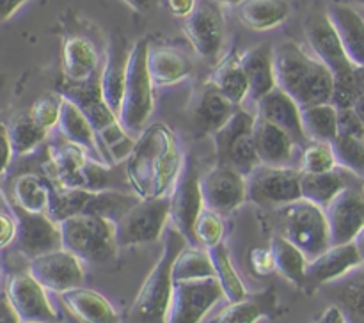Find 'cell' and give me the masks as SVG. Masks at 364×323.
<instances>
[{
    "instance_id": "cell-34",
    "label": "cell",
    "mask_w": 364,
    "mask_h": 323,
    "mask_svg": "<svg viewBox=\"0 0 364 323\" xmlns=\"http://www.w3.org/2000/svg\"><path fill=\"white\" fill-rule=\"evenodd\" d=\"M290 11L287 0H244L237 6V16L251 31L265 32L284 23Z\"/></svg>"
},
{
    "instance_id": "cell-32",
    "label": "cell",
    "mask_w": 364,
    "mask_h": 323,
    "mask_svg": "<svg viewBox=\"0 0 364 323\" xmlns=\"http://www.w3.org/2000/svg\"><path fill=\"white\" fill-rule=\"evenodd\" d=\"M98 67V52L87 38L71 35L63 46V71L68 82H89Z\"/></svg>"
},
{
    "instance_id": "cell-20",
    "label": "cell",
    "mask_w": 364,
    "mask_h": 323,
    "mask_svg": "<svg viewBox=\"0 0 364 323\" xmlns=\"http://www.w3.org/2000/svg\"><path fill=\"white\" fill-rule=\"evenodd\" d=\"M361 265V256H359L354 241L341 245H331L322 254H318L316 258L308 261L302 290L308 295L316 293L322 286L341 279V277L354 272Z\"/></svg>"
},
{
    "instance_id": "cell-64",
    "label": "cell",
    "mask_w": 364,
    "mask_h": 323,
    "mask_svg": "<svg viewBox=\"0 0 364 323\" xmlns=\"http://www.w3.org/2000/svg\"><path fill=\"white\" fill-rule=\"evenodd\" d=\"M363 190H364V185H363Z\"/></svg>"
},
{
    "instance_id": "cell-26",
    "label": "cell",
    "mask_w": 364,
    "mask_h": 323,
    "mask_svg": "<svg viewBox=\"0 0 364 323\" xmlns=\"http://www.w3.org/2000/svg\"><path fill=\"white\" fill-rule=\"evenodd\" d=\"M323 297L343 312L348 323H364V268L320 288Z\"/></svg>"
},
{
    "instance_id": "cell-40",
    "label": "cell",
    "mask_w": 364,
    "mask_h": 323,
    "mask_svg": "<svg viewBox=\"0 0 364 323\" xmlns=\"http://www.w3.org/2000/svg\"><path fill=\"white\" fill-rule=\"evenodd\" d=\"M208 277H215V268L208 248L199 245H185L173 263L174 283L208 279Z\"/></svg>"
},
{
    "instance_id": "cell-21",
    "label": "cell",
    "mask_w": 364,
    "mask_h": 323,
    "mask_svg": "<svg viewBox=\"0 0 364 323\" xmlns=\"http://www.w3.org/2000/svg\"><path fill=\"white\" fill-rule=\"evenodd\" d=\"M323 209L329 224L331 245L350 243L364 227V190L348 185Z\"/></svg>"
},
{
    "instance_id": "cell-56",
    "label": "cell",
    "mask_w": 364,
    "mask_h": 323,
    "mask_svg": "<svg viewBox=\"0 0 364 323\" xmlns=\"http://www.w3.org/2000/svg\"><path fill=\"white\" fill-rule=\"evenodd\" d=\"M123 2H127L132 9L139 11V13H146V11L151 9L159 0H123Z\"/></svg>"
},
{
    "instance_id": "cell-23",
    "label": "cell",
    "mask_w": 364,
    "mask_h": 323,
    "mask_svg": "<svg viewBox=\"0 0 364 323\" xmlns=\"http://www.w3.org/2000/svg\"><path fill=\"white\" fill-rule=\"evenodd\" d=\"M256 109H258L256 116L263 117V119L270 121L276 126L283 128L287 133L291 135L295 144H308V138H306L304 130H302L301 106L283 89H272L269 94H265L262 99L256 102Z\"/></svg>"
},
{
    "instance_id": "cell-49",
    "label": "cell",
    "mask_w": 364,
    "mask_h": 323,
    "mask_svg": "<svg viewBox=\"0 0 364 323\" xmlns=\"http://www.w3.org/2000/svg\"><path fill=\"white\" fill-rule=\"evenodd\" d=\"M249 263H251L252 272L258 275H270L276 272V261L270 247H256L249 252Z\"/></svg>"
},
{
    "instance_id": "cell-51",
    "label": "cell",
    "mask_w": 364,
    "mask_h": 323,
    "mask_svg": "<svg viewBox=\"0 0 364 323\" xmlns=\"http://www.w3.org/2000/svg\"><path fill=\"white\" fill-rule=\"evenodd\" d=\"M13 155L14 153H13V148H11L9 138H7V133L0 130V174H4L7 170Z\"/></svg>"
},
{
    "instance_id": "cell-9",
    "label": "cell",
    "mask_w": 364,
    "mask_h": 323,
    "mask_svg": "<svg viewBox=\"0 0 364 323\" xmlns=\"http://www.w3.org/2000/svg\"><path fill=\"white\" fill-rule=\"evenodd\" d=\"M255 121L256 117L238 106L233 116L220 130L212 135L215 142L217 162L231 165L245 177L258 165H262L255 148Z\"/></svg>"
},
{
    "instance_id": "cell-4",
    "label": "cell",
    "mask_w": 364,
    "mask_h": 323,
    "mask_svg": "<svg viewBox=\"0 0 364 323\" xmlns=\"http://www.w3.org/2000/svg\"><path fill=\"white\" fill-rule=\"evenodd\" d=\"M148 39L134 43L128 57L127 84L119 110V123L128 135L139 137L155 109V84L148 71Z\"/></svg>"
},
{
    "instance_id": "cell-36",
    "label": "cell",
    "mask_w": 364,
    "mask_h": 323,
    "mask_svg": "<svg viewBox=\"0 0 364 323\" xmlns=\"http://www.w3.org/2000/svg\"><path fill=\"white\" fill-rule=\"evenodd\" d=\"M348 176H354L348 170L336 167L327 173H301L302 199L326 208L345 187H348Z\"/></svg>"
},
{
    "instance_id": "cell-61",
    "label": "cell",
    "mask_w": 364,
    "mask_h": 323,
    "mask_svg": "<svg viewBox=\"0 0 364 323\" xmlns=\"http://www.w3.org/2000/svg\"><path fill=\"white\" fill-rule=\"evenodd\" d=\"M2 209H4L2 208V197H0V212H2Z\"/></svg>"
},
{
    "instance_id": "cell-25",
    "label": "cell",
    "mask_w": 364,
    "mask_h": 323,
    "mask_svg": "<svg viewBox=\"0 0 364 323\" xmlns=\"http://www.w3.org/2000/svg\"><path fill=\"white\" fill-rule=\"evenodd\" d=\"M252 137H255L256 153L263 165L288 167L287 163L291 160L294 149L297 146L290 133L270 121L256 116Z\"/></svg>"
},
{
    "instance_id": "cell-13",
    "label": "cell",
    "mask_w": 364,
    "mask_h": 323,
    "mask_svg": "<svg viewBox=\"0 0 364 323\" xmlns=\"http://www.w3.org/2000/svg\"><path fill=\"white\" fill-rule=\"evenodd\" d=\"M59 92L84 112V116L91 123L92 130L98 135L100 144H105V142H110L123 135L124 128L121 126L119 117L105 103L102 89H100V82L96 78L89 82H80V84L66 80L60 85Z\"/></svg>"
},
{
    "instance_id": "cell-53",
    "label": "cell",
    "mask_w": 364,
    "mask_h": 323,
    "mask_svg": "<svg viewBox=\"0 0 364 323\" xmlns=\"http://www.w3.org/2000/svg\"><path fill=\"white\" fill-rule=\"evenodd\" d=\"M0 323H21L6 293L0 295Z\"/></svg>"
},
{
    "instance_id": "cell-42",
    "label": "cell",
    "mask_w": 364,
    "mask_h": 323,
    "mask_svg": "<svg viewBox=\"0 0 364 323\" xmlns=\"http://www.w3.org/2000/svg\"><path fill=\"white\" fill-rule=\"evenodd\" d=\"M6 133L14 155H27L45 141L48 130L36 123L31 112H21L9 121Z\"/></svg>"
},
{
    "instance_id": "cell-63",
    "label": "cell",
    "mask_w": 364,
    "mask_h": 323,
    "mask_svg": "<svg viewBox=\"0 0 364 323\" xmlns=\"http://www.w3.org/2000/svg\"><path fill=\"white\" fill-rule=\"evenodd\" d=\"M358 2H359V4H361V6H364V0H358Z\"/></svg>"
},
{
    "instance_id": "cell-7",
    "label": "cell",
    "mask_w": 364,
    "mask_h": 323,
    "mask_svg": "<svg viewBox=\"0 0 364 323\" xmlns=\"http://www.w3.org/2000/svg\"><path fill=\"white\" fill-rule=\"evenodd\" d=\"M48 173L55 187L92 192L109 190L112 176L107 163L91 158L85 149L66 138L50 148Z\"/></svg>"
},
{
    "instance_id": "cell-29",
    "label": "cell",
    "mask_w": 364,
    "mask_h": 323,
    "mask_svg": "<svg viewBox=\"0 0 364 323\" xmlns=\"http://www.w3.org/2000/svg\"><path fill=\"white\" fill-rule=\"evenodd\" d=\"M68 311L82 323H121L119 314L109 300L89 288H73L60 293Z\"/></svg>"
},
{
    "instance_id": "cell-33",
    "label": "cell",
    "mask_w": 364,
    "mask_h": 323,
    "mask_svg": "<svg viewBox=\"0 0 364 323\" xmlns=\"http://www.w3.org/2000/svg\"><path fill=\"white\" fill-rule=\"evenodd\" d=\"M148 71L155 87H167L185 80L191 75L192 64L178 50L167 46H149Z\"/></svg>"
},
{
    "instance_id": "cell-8",
    "label": "cell",
    "mask_w": 364,
    "mask_h": 323,
    "mask_svg": "<svg viewBox=\"0 0 364 323\" xmlns=\"http://www.w3.org/2000/svg\"><path fill=\"white\" fill-rule=\"evenodd\" d=\"M277 217L281 234L301 248L308 259L316 258L331 247L329 224L322 206L299 199L277 208Z\"/></svg>"
},
{
    "instance_id": "cell-62",
    "label": "cell",
    "mask_w": 364,
    "mask_h": 323,
    "mask_svg": "<svg viewBox=\"0 0 364 323\" xmlns=\"http://www.w3.org/2000/svg\"><path fill=\"white\" fill-rule=\"evenodd\" d=\"M21 323H43V322H21Z\"/></svg>"
},
{
    "instance_id": "cell-18",
    "label": "cell",
    "mask_w": 364,
    "mask_h": 323,
    "mask_svg": "<svg viewBox=\"0 0 364 323\" xmlns=\"http://www.w3.org/2000/svg\"><path fill=\"white\" fill-rule=\"evenodd\" d=\"M201 194L206 208L220 213H231L247 201V177L226 163L201 174Z\"/></svg>"
},
{
    "instance_id": "cell-2",
    "label": "cell",
    "mask_w": 364,
    "mask_h": 323,
    "mask_svg": "<svg viewBox=\"0 0 364 323\" xmlns=\"http://www.w3.org/2000/svg\"><path fill=\"white\" fill-rule=\"evenodd\" d=\"M276 84L299 103L301 109L333 98L334 77L329 67L304 52L295 41H283L274 48Z\"/></svg>"
},
{
    "instance_id": "cell-14",
    "label": "cell",
    "mask_w": 364,
    "mask_h": 323,
    "mask_svg": "<svg viewBox=\"0 0 364 323\" xmlns=\"http://www.w3.org/2000/svg\"><path fill=\"white\" fill-rule=\"evenodd\" d=\"M183 32L199 57L215 60L226 39V20L217 0H196V7L183 18Z\"/></svg>"
},
{
    "instance_id": "cell-12",
    "label": "cell",
    "mask_w": 364,
    "mask_h": 323,
    "mask_svg": "<svg viewBox=\"0 0 364 323\" xmlns=\"http://www.w3.org/2000/svg\"><path fill=\"white\" fill-rule=\"evenodd\" d=\"M247 199L263 208H281L302 199L301 170L258 165L247 176Z\"/></svg>"
},
{
    "instance_id": "cell-28",
    "label": "cell",
    "mask_w": 364,
    "mask_h": 323,
    "mask_svg": "<svg viewBox=\"0 0 364 323\" xmlns=\"http://www.w3.org/2000/svg\"><path fill=\"white\" fill-rule=\"evenodd\" d=\"M240 64L249 80V96L252 102H258L269 94L276 84V70H274V46L262 43L240 55Z\"/></svg>"
},
{
    "instance_id": "cell-1",
    "label": "cell",
    "mask_w": 364,
    "mask_h": 323,
    "mask_svg": "<svg viewBox=\"0 0 364 323\" xmlns=\"http://www.w3.org/2000/svg\"><path fill=\"white\" fill-rule=\"evenodd\" d=\"M185 155L176 135L162 123L149 124L141 131L127 156L128 185L141 199L169 195L183 169Z\"/></svg>"
},
{
    "instance_id": "cell-41",
    "label": "cell",
    "mask_w": 364,
    "mask_h": 323,
    "mask_svg": "<svg viewBox=\"0 0 364 323\" xmlns=\"http://www.w3.org/2000/svg\"><path fill=\"white\" fill-rule=\"evenodd\" d=\"M50 185L36 174H21L13 181V204L31 213H46Z\"/></svg>"
},
{
    "instance_id": "cell-11",
    "label": "cell",
    "mask_w": 364,
    "mask_h": 323,
    "mask_svg": "<svg viewBox=\"0 0 364 323\" xmlns=\"http://www.w3.org/2000/svg\"><path fill=\"white\" fill-rule=\"evenodd\" d=\"M169 222L191 245H198L194 234L196 220L205 208L201 194V174L196 160L191 155L185 156L183 169L169 194Z\"/></svg>"
},
{
    "instance_id": "cell-37",
    "label": "cell",
    "mask_w": 364,
    "mask_h": 323,
    "mask_svg": "<svg viewBox=\"0 0 364 323\" xmlns=\"http://www.w3.org/2000/svg\"><path fill=\"white\" fill-rule=\"evenodd\" d=\"M208 82H212L220 94L226 96L237 106H240L245 96L249 94L247 75L240 64V55L237 53H230L226 59L220 60Z\"/></svg>"
},
{
    "instance_id": "cell-27",
    "label": "cell",
    "mask_w": 364,
    "mask_h": 323,
    "mask_svg": "<svg viewBox=\"0 0 364 323\" xmlns=\"http://www.w3.org/2000/svg\"><path fill=\"white\" fill-rule=\"evenodd\" d=\"M331 23L336 28L345 53L355 67L364 66V18L347 4L327 7Z\"/></svg>"
},
{
    "instance_id": "cell-60",
    "label": "cell",
    "mask_w": 364,
    "mask_h": 323,
    "mask_svg": "<svg viewBox=\"0 0 364 323\" xmlns=\"http://www.w3.org/2000/svg\"><path fill=\"white\" fill-rule=\"evenodd\" d=\"M217 2H219L220 6H233V7H237L238 4L244 2V0H217Z\"/></svg>"
},
{
    "instance_id": "cell-50",
    "label": "cell",
    "mask_w": 364,
    "mask_h": 323,
    "mask_svg": "<svg viewBox=\"0 0 364 323\" xmlns=\"http://www.w3.org/2000/svg\"><path fill=\"white\" fill-rule=\"evenodd\" d=\"M16 238V219L14 215L6 209L0 212V248L11 245Z\"/></svg>"
},
{
    "instance_id": "cell-31",
    "label": "cell",
    "mask_w": 364,
    "mask_h": 323,
    "mask_svg": "<svg viewBox=\"0 0 364 323\" xmlns=\"http://www.w3.org/2000/svg\"><path fill=\"white\" fill-rule=\"evenodd\" d=\"M57 130H59L60 137L66 138L68 142H73V144L80 146L82 149H85L91 158L105 163L103 151L102 148H100L98 135H96V131L92 130L91 123H89L87 117L84 116V112H82L73 102H70V99L66 98H64L63 109H60Z\"/></svg>"
},
{
    "instance_id": "cell-54",
    "label": "cell",
    "mask_w": 364,
    "mask_h": 323,
    "mask_svg": "<svg viewBox=\"0 0 364 323\" xmlns=\"http://www.w3.org/2000/svg\"><path fill=\"white\" fill-rule=\"evenodd\" d=\"M27 0H0V23L9 20Z\"/></svg>"
},
{
    "instance_id": "cell-15",
    "label": "cell",
    "mask_w": 364,
    "mask_h": 323,
    "mask_svg": "<svg viewBox=\"0 0 364 323\" xmlns=\"http://www.w3.org/2000/svg\"><path fill=\"white\" fill-rule=\"evenodd\" d=\"M224 298L217 277L174 283L167 323H201L210 309Z\"/></svg>"
},
{
    "instance_id": "cell-47",
    "label": "cell",
    "mask_w": 364,
    "mask_h": 323,
    "mask_svg": "<svg viewBox=\"0 0 364 323\" xmlns=\"http://www.w3.org/2000/svg\"><path fill=\"white\" fill-rule=\"evenodd\" d=\"M63 94L59 91L57 92H48V94L41 96V98L36 99L31 106V116L34 117V121L38 124H41L45 130H52L53 126H57L60 116V109H63Z\"/></svg>"
},
{
    "instance_id": "cell-17",
    "label": "cell",
    "mask_w": 364,
    "mask_h": 323,
    "mask_svg": "<svg viewBox=\"0 0 364 323\" xmlns=\"http://www.w3.org/2000/svg\"><path fill=\"white\" fill-rule=\"evenodd\" d=\"M11 213L16 219V243L18 251L28 259L38 258L46 252L63 248L59 224L50 219L46 213H31L18 208L11 202Z\"/></svg>"
},
{
    "instance_id": "cell-24",
    "label": "cell",
    "mask_w": 364,
    "mask_h": 323,
    "mask_svg": "<svg viewBox=\"0 0 364 323\" xmlns=\"http://www.w3.org/2000/svg\"><path fill=\"white\" fill-rule=\"evenodd\" d=\"M130 50L132 46L128 48L127 39H124L123 35H116V38L110 41L107 62L98 78L103 99H105L107 105L117 114V117H119L121 103H123Z\"/></svg>"
},
{
    "instance_id": "cell-57",
    "label": "cell",
    "mask_w": 364,
    "mask_h": 323,
    "mask_svg": "<svg viewBox=\"0 0 364 323\" xmlns=\"http://www.w3.org/2000/svg\"><path fill=\"white\" fill-rule=\"evenodd\" d=\"M354 245L358 247V252H359V256H361V263L364 266V227L361 231H359L358 236L354 238Z\"/></svg>"
},
{
    "instance_id": "cell-6",
    "label": "cell",
    "mask_w": 364,
    "mask_h": 323,
    "mask_svg": "<svg viewBox=\"0 0 364 323\" xmlns=\"http://www.w3.org/2000/svg\"><path fill=\"white\" fill-rule=\"evenodd\" d=\"M63 248L82 261L107 263L116 258V222L100 215H75L59 222Z\"/></svg>"
},
{
    "instance_id": "cell-46",
    "label": "cell",
    "mask_w": 364,
    "mask_h": 323,
    "mask_svg": "<svg viewBox=\"0 0 364 323\" xmlns=\"http://www.w3.org/2000/svg\"><path fill=\"white\" fill-rule=\"evenodd\" d=\"M333 148L329 142H308V148L302 153L301 173H327L336 169Z\"/></svg>"
},
{
    "instance_id": "cell-59",
    "label": "cell",
    "mask_w": 364,
    "mask_h": 323,
    "mask_svg": "<svg viewBox=\"0 0 364 323\" xmlns=\"http://www.w3.org/2000/svg\"><path fill=\"white\" fill-rule=\"evenodd\" d=\"M355 78H358L359 89H361V92L364 94V66L355 67Z\"/></svg>"
},
{
    "instance_id": "cell-43",
    "label": "cell",
    "mask_w": 364,
    "mask_h": 323,
    "mask_svg": "<svg viewBox=\"0 0 364 323\" xmlns=\"http://www.w3.org/2000/svg\"><path fill=\"white\" fill-rule=\"evenodd\" d=\"M208 252L210 258H212L213 268H215V277L224 291V298H228L230 302H237L247 297V290H245L240 275L235 270L226 243L223 241V243L208 248Z\"/></svg>"
},
{
    "instance_id": "cell-22",
    "label": "cell",
    "mask_w": 364,
    "mask_h": 323,
    "mask_svg": "<svg viewBox=\"0 0 364 323\" xmlns=\"http://www.w3.org/2000/svg\"><path fill=\"white\" fill-rule=\"evenodd\" d=\"M6 295L21 322H57V312L46 297V288H43L31 275V272L11 275L7 280Z\"/></svg>"
},
{
    "instance_id": "cell-16",
    "label": "cell",
    "mask_w": 364,
    "mask_h": 323,
    "mask_svg": "<svg viewBox=\"0 0 364 323\" xmlns=\"http://www.w3.org/2000/svg\"><path fill=\"white\" fill-rule=\"evenodd\" d=\"M304 34L313 53L333 73L334 80H345L355 75V66L345 53L336 28L331 23L327 11H315L304 21Z\"/></svg>"
},
{
    "instance_id": "cell-45",
    "label": "cell",
    "mask_w": 364,
    "mask_h": 323,
    "mask_svg": "<svg viewBox=\"0 0 364 323\" xmlns=\"http://www.w3.org/2000/svg\"><path fill=\"white\" fill-rule=\"evenodd\" d=\"M194 234L198 245L205 248H212L215 245L223 243L224 238V220L223 215L210 208H203L199 213L194 226Z\"/></svg>"
},
{
    "instance_id": "cell-38",
    "label": "cell",
    "mask_w": 364,
    "mask_h": 323,
    "mask_svg": "<svg viewBox=\"0 0 364 323\" xmlns=\"http://www.w3.org/2000/svg\"><path fill=\"white\" fill-rule=\"evenodd\" d=\"M302 130L308 142H333L338 135V106L316 103L301 109Z\"/></svg>"
},
{
    "instance_id": "cell-48",
    "label": "cell",
    "mask_w": 364,
    "mask_h": 323,
    "mask_svg": "<svg viewBox=\"0 0 364 323\" xmlns=\"http://www.w3.org/2000/svg\"><path fill=\"white\" fill-rule=\"evenodd\" d=\"M338 135H347V137L363 138L364 141V126L361 117L352 109H338Z\"/></svg>"
},
{
    "instance_id": "cell-39",
    "label": "cell",
    "mask_w": 364,
    "mask_h": 323,
    "mask_svg": "<svg viewBox=\"0 0 364 323\" xmlns=\"http://www.w3.org/2000/svg\"><path fill=\"white\" fill-rule=\"evenodd\" d=\"M269 247L274 254V261H276V272L302 290L306 279V266L309 261L304 252L295 247L283 234L272 236Z\"/></svg>"
},
{
    "instance_id": "cell-3",
    "label": "cell",
    "mask_w": 364,
    "mask_h": 323,
    "mask_svg": "<svg viewBox=\"0 0 364 323\" xmlns=\"http://www.w3.org/2000/svg\"><path fill=\"white\" fill-rule=\"evenodd\" d=\"M187 243L173 226L166 229L162 254L142 283L127 314V323H167V311L174 290L173 263Z\"/></svg>"
},
{
    "instance_id": "cell-55",
    "label": "cell",
    "mask_w": 364,
    "mask_h": 323,
    "mask_svg": "<svg viewBox=\"0 0 364 323\" xmlns=\"http://www.w3.org/2000/svg\"><path fill=\"white\" fill-rule=\"evenodd\" d=\"M315 323H348L347 319H345L343 312L340 311V309L336 307L334 304H331L329 307L323 311V314L320 316L318 319H316Z\"/></svg>"
},
{
    "instance_id": "cell-58",
    "label": "cell",
    "mask_w": 364,
    "mask_h": 323,
    "mask_svg": "<svg viewBox=\"0 0 364 323\" xmlns=\"http://www.w3.org/2000/svg\"><path fill=\"white\" fill-rule=\"evenodd\" d=\"M354 110H355V112H358V116L361 117L363 126H364V94H361L358 98V102H355V105H354Z\"/></svg>"
},
{
    "instance_id": "cell-10",
    "label": "cell",
    "mask_w": 364,
    "mask_h": 323,
    "mask_svg": "<svg viewBox=\"0 0 364 323\" xmlns=\"http://www.w3.org/2000/svg\"><path fill=\"white\" fill-rule=\"evenodd\" d=\"M169 208V195L139 199L116 220V238L119 247H134L159 240L166 233Z\"/></svg>"
},
{
    "instance_id": "cell-44",
    "label": "cell",
    "mask_w": 364,
    "mask_h": 323,
    "mask_svg": "<svg viewBox=\"0 0 364 323\" xmlns=\"http://www.w3.org/2000/svg\"><path fill=\"white\" fill-rule=\"evenodd\" d=\"M334 158L336 165L348 170L355 177H364V141L363 138L347 137V135H336L333 142Z\"/></svg>"
},
{
    "instance_id": "cell-19",
    "label": "cell",
    "mask_w": 364,
    "mask_h": 323,
    "mask_svg": "<svg viewBox=\"0 0 364 323\" xmlns=\"http://www.w3.org/2000/svg\"><path fill=\"white\" fill-rule=\"evenodd\" d=\"M28 272L43 288L55 293H64L82 286L85 279L82 259L66 248H57L32 258L28 263Z\"/></svg>"
},
{
    "instance_id": "cell-30",
    "label": "cell",
    "mask_w": 364,
    "mask_h": 323,
    "mask_svg": "<svg viewBox=\"0 0 364 323\" xmlns=\"http://www.w3.org/2000/svg\"><path fill=\"white\" fill-rule=\"evenodd\" d=\"M277 293L274 288L256 295H247L223 309L210 323H258L262 318H272L279 311Z\"/></svg>"
},
{
    "instance_id": "cell-52",
    "label": "cell",
    "mask_w": 364,
    "mask_h": 323,
    "mask_svg": "<svg viewBox=\"0 0 364 323\" xmlns=\"http://www.w3.org/2000/svg\"><path fill=\"white\" fill-rule=\"evenodd\" d=\"M167 7L178 18H187L194 11L196 0H167Z\"/></svg>"
},
{
    "instance_id": "cell-35",
    "label": "cell",
    "mask_w": 364,
    "mask_h": 323,
    "mask_svg": "<svg viewBox=\"0 0 364 323\" xmlns=\"http://www.w3.org/2000/svg\"><path fill=\"white\" fill-rule=\"evenodd\" d=\"M237 109L238 106L233 105L226 96L220 94L219 89L212 82H206L196 105V123L201 128L203 133L213 135L230 121Z\"/></svg>"
},
{
    "instance_id": "cell-5",
    "label": "cell",
    "mask_w": 364,
    "mask_h": 323,
    "mask_svg": "<svg viewBox=\"0 0 364 323\" xmlns=\"http://www.w3.org/2000/svg\"><path fill=\"white\" fill-rule=\"evenodd\" d=\"M139 199H141L139 195L123 194L112 188L92 192L50 185V202L46 215L57 224L75 215H100L116 222Z\"/></svg>"
}]
</instances>
